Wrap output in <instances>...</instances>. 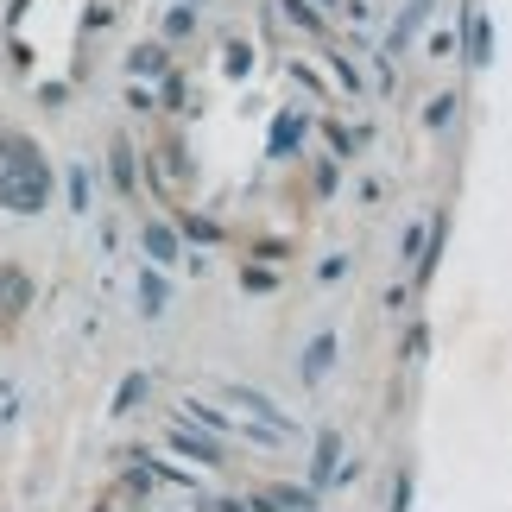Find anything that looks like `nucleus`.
Instances as JSON below:
<instances>
[{
  "label": "nucleus",
  "instance_id": "obj_2",
  "mask_svg": "<svg viewBox=\"0 0 512 512\" xmlns=\"http://www.w3.org/2000/svg\"><path fill=\"white\" fill-rule=\"evenodd\" d=\"M121 0H19L13 7V26H7V45L19 57V70L32 76H70L76 57L89 51V38L108 26V13Z\"/></svg>",
  "mask_w": 512,
  "mask_h": 512
},
{
  "label": "nucleus",
  "instance_id": "obj_1",
  "mask_svg": "<svg viewBox=\"0 0 512 512\" xmlns=\"http://www.w3.org/2000/svg\"><path fill=\"white\" fill-rule=\"evenodd\" d=\"M329 152V89L310 45L266 0L196 19L165 64L152 171L177 215L222 234L285 228L310 209Z\"/></svg>",
  "mask_w": 512,
  "mask_h": 512
}]
</instances>
